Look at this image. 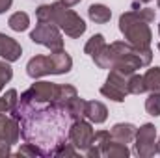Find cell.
I'll return each instance as SVG.
<instances>
[{"label": "cell", "mask_w": 160, "mask_h": 158, "mask_svg": "<svg viewBox=\"0 0 160 158\" xmlns=\"http://www.w3.org/2000/svg\"><path fill=\"white\" fill-rule=\"evenodd\" d=\"M155 21V9L140 7V2H132L130 11L119 15V32L125 36V41L136 48H151L153 32L151 22Z\"/></svg>", "instance_id": "obj_1"}, {"label": "cell", "mask_w": 160, "mask_h": 158, "mask_svg": "<svg viewBox=\"0 0 160 158\" xmlns=\"http://www.w3.org/2000/svg\"><path fill=\"white\" fill-rule=\"evenodd\" d=\"M38 22H50L56 24L65 36L78 39L80 36L86 32V22L77 11L71 7H65L62 2H52V4H41L36 9Z\"/></svg>", "instance_id": "obj_2"}, {"label": "cell", "mask_w": 160, "mask_h": 158, "mask_svg": "<svg viewBox=\"0 0 160 158\" xmlns=\"http://www.w3.org/2000/svg\"><path fill=\"white\" fill-rule=\"evenodd\" d=\"M30 39L38 45L47 47L50 52H58L63 50V36L62 30L56 24L50 22H39L32 32H30Z\"/></svg>", "instance_id": "obj_3"}, {"label": "cell", "mask_w": 160, "mask_h": 158, "mask_svg": "<svg viewBox=\"0 0 160 158\" xmlns=\"http://www.w3.org/2000/svg\"><path fill=\"white\" fill-rule=\"evenodd\" d=\"M134 153L140 158H151L157 153V126L143 123L134 136Z\"/></svg>", "instance_id": "obj_4"}, {"label": "cell", "mask_w": 160, "mask_h": 158, "mask_svg": "<svg viewBox=\"0 0 160 158\" xmlns=\"http://www.w3.org/2000/svg\"><path fill=\"white\" fill-rule=\"evenodd\" d=\"M93 134H95L93 123H89L88 119H78V121L71 123V126L67 130V140L77 147L78 153H84L89 147V143L93 140Z\"/></svg>", "instance_id": "obj_5"}, {"label": "cell", "mask_w": 160, "mask_h": 158, "mask_svg": "<svg viewBox=\"0 0 160 158\" xmlns=\"http://www.w3.org/2000/svg\"><path fill=\"white\" fill-rule=\"evenodd\" d=\"M21 138V125L13 116L0 114V141L15 145Z\"/></svg>", "instance_id": "obj_6"}, {"label": "cell", "mask_w": 160, "mask_h": 158, "mask_svg": "<svg viewBox=\"0 0 160 158\" xmlns=\"http://www.w3.org/2000/svg\"><path fill=\"white\" fill-rule=\"evenodd\" d=\"M21 56H22V47L13 37H9V36L0 32V58L9 62V63H13V62L21 60Z\"/></svg>", "instance_id": "obj_7"}, {"label": "cell", "mask_w": 160, "mask_h": 158, "mask_svg": "<svg viewBox=\"0 0 160 158\" xmlns=\"http://www.w3.org/2000/svg\"><path fill=\"white\" fill-rule=\"evenodd\" d=\"M48 60H50V73L52 75H67L73 69V58L65 50L50 52Z\"/></svg>", "instance_id": "obj_8"}, {"label": "cell", "mask_w": 160, "mask_h": 158, "mask_svg": "<svg viewBox=\"0 0 160 158\" xmlns=\"http://www.w3.org/2000/svg\"><path fill=\"white\" fill-rule=\"evenodd\" d=\"M26 75L30 78H41V77H47V75H52L50 73V60H48V54L43 56L38 54L34 58H30V62L26 63Z\"/></svg>", "instance_id": "obj_9"}, {"label": "cell", "mask_w": 160, "mask_h": 158, "mask_svg": "<svg viewBox=\"0 0 160 158\" xmlns=\"http://www.w3.org/2000/svg\"><path fill=\"white\" fill-rule=\"evenodd\" d=\"M86 119L93 125H102L108 119V108L101 101H88L86 106Z\"/></svg>", "instance_id": "obj_10"}, {"label": "cell", "mask_w": 160, "mask_h": 158, "mask_svg": "<svg viewBox=\"0 0 160 158\" xmlns=\"http://www.w3.org/2000/svg\"><path fill=\"white\" fill-rule=\"evenodd\" d=\"M136 126L132 123H116L110 130V136L114 140H118L121 143H132L134 136H136Z\"/></svg>", "instance_id": "obj_11"}, {"label": "cell", "mask_w": 160, "mask_h": 158, "mask_svg": "<svg viewBox=\"0 0 160 158\" xmlns=\"http://www.w3.org/2000/svg\"><path fill=\"white\" fill-rule=\"evenodd\" d=\"M108 140H110V132H108V130H97V132L93 134V140H91L89 147L84 151V155L88 158L102 156V147H104V143H106Z\"/></svg>", "instance_id": "obj_12"}, {"label": "cell", "mask_w": 160, "mask_h": 158, "mask_svg": "<svg viewBox=\"0 0 160 158\" xmlns=\"http://www.w3.org/2000/svg\"><path fill=\"white\" fill-rule=\"evenodd\" d=\"M91 60L95 62V65L97 67H101V69H112L114 67V62H116V56H114V48H112V45H102L93 56H91Z\"/></svg>", "instance_id": "obj_13"}, {"label": "cell", "mask_w": 160, "mask_h": 158, "mask_svg": "<svg viewBox=\"0 0 160 158\" xmlns=\"http://www.w3.org/2000/svg\"><path fill=\"white\" fill-rule=\"evenodd\" d=\"M102 156L104 158H128L130 156V149L127 147V143H121V141L114 140L110 136V140L102 147Z\"/></svg>", "instance_id": "obj_14"}, {"label": "cell", "mask_w": 160, "mask_h": 158, "mask_svg": "<svg viewBox=\"0 0 160 158\" xmlns=\"http://www.w3.org/2000/svg\"><path fill=\"white\" fill-rule=\"evenodd\" d=\"M88 17L97 24H106L112 19V9L104 4H91L88 7Z\"/></svg>", "instance_id": "obj_15"}, {"label": "cell", "mask_w": 160, "mask_h": 158, "mask_svg": "<svg viewBox=\"0 0 160 158\" xmlns=\"http://www.w3.org/2000/svg\"><path fill=\"white\" fill-rule=\"evenodd\" d=\"M8 26L13 32H24L30 26V15L26 11H15L13 15H9L8 19Z\"/></svg>", "instance_id": "obj_16"}, {"label": "cell", "mask_w": 160, "mask_h": 158, "mask_svg": "<svg viewBox=\"0 0 160 158\" xmlns=\"http://www.w3.org/2000/svg\"><path fill=\"white\" fill-rule=\"evenodd\" d=\"M145 89L149 93H160V67H151L143 75Z\"/></svg>", "instance_id": "obj_17"}, {"label": "cell", "mask_w": 160, "mask_h": 158, "mask_svg": "<svg viewBox=\"0 0 160 158\" xmlns=\"http://www.w3.org/2000/svg\"><path fill=\"white\" fill-rule=\"evenodd\" d=\"M17 101H19L17 89H8L0 97V114H11V110L17 106Z\"/></svg>", "instance_id": "obj_18"}, {"label": "cell", "mask_w": 160, "mask_h": 158, "mask_svg": "<svg viewBox=\"0 0 160 158\" xmlns=\"http://www.w3.org/2000/svg\"><path fill=\"white\" fill-rule=\"evenodd\" d=\"M101 95L106 97V99H110V101H114V102H123L125 97H127V93L123 89H119L118 86H114L110 82H104L101 86Z\"/></svg>", "instance_id": "obj_19"}, {"label": "cell", "mask_w": 160, "mask_h": 158, "mask_svg": "<svg viewBox=\"0 0 160 158\" xmlns=\"http://www.w3.org/2000/svg\"><path fill=\"white\" fill-rule=\"evenodd\" d=\"M86 106H88V101L86 99H73L71 102H69V106H67V112H69V116L73 121H78V119H86Z\"/></svg>", "instance_id": "obj_20"}, {"label": "cell", "mask_w": 160, "mask_h": 158, "mask_svg": "<svg viewBox=\"0 0 160 158\" xmlns=\"http://www.w3.org/2000/svg\"><path fill=\"white\" fill-rule=\"evenodd\" d=\"M145 82H143V75H138V73H132L128 77V93L130 95H142L145 93Z\"/></svg>", "instance_id": "obj_21"}, {"label": "cell", "mask_w": 160, "mask_h": 158, "mask_svg": "<svg viewBox=\"0 0 160 158\" xmlns=\"http://www.w3.org/2000/svg\"><path fill=\"white\" fill-rule=\"evenodd\" d=\"M104 43H106V39H104V36H102V34H95V36H91V37L88 39V43L84 45V52L91 58V56H93V54H95L102 45H104Z\"/></svg>", "instance_id": "obj_22"}, {"label": "cell", "mask_w": 160, "mask_h": 158, "mask_svg": "<svg viewBox=\"0 0 160 158\" xmlns=\"http://www.w3.org/2000/svg\"><path fill=\"white\" fill-rule=\"evenodd\" d=\"M77 155H78V151H77V147L69 140L58 143L54 147V151H52V156H77Z\"/></svg>", "instance_id": "obj_23"}, {"label": "cell", "mask_w": 160, "mask_h": 158, "mask_svg": "<svg viewBox=\"0 0 160 158\" xmlns=\"http://www.w3.org/2000/svg\"><path fill=\"white\" fill-rule=\"evenodd\" d=\"M145 112L153 117L160 116V93H149V97L145 99Z\"/></svg>", "instance_id": "obj_24"}, {"label": "cell", "mask_w": 160, "mask_h": 158, "mask_svg": "<svg viewBox=\"0 0 160 158\" xmlns=\"http://www.w3.org/2000/svg\"><path fill=\"white\" fill-rule=\"evenodd\" d=\"M11 78H13V69H11L9 62L2 60V62H0V91L6 87V84Z\"/></svg>", "instance_id": "obj_25"}, {"label": "cell", "mask_w": 160, "mask_h": 158, "mask_svg": "<svg viewBox=\"0 0 160 158\" xmlns=\"http://www.w3.org/2000/svg\"><path fill=\"white\" fill-rule=\"evenodd\" d=\"M17 155L21 156V155H24V156H45V153L41 151V147L38 145H34V143H22L21 145V149L17 151Z\"/></svg>", "instance_id": "obj_26"}, {"label": "cell", "mask_w": 160, "mask_h": 158, "mask_svg": "<svg viewBox=\"0 0 160 158\" xmlns=\"http://www.w3.org/2000/svg\"><path fill=\"white\" fill-rule=\"evenodd\" d=\"M11 147H13V145H9V143H4V141H0V158L9 156V155H11Z\"/></svg>", "instance_id": "obj_27"}, {"label": "cell", "mask_w": 160, "mask_h": 158, "mask_svg": "<svg viewBox=\"0 0 160 158\" xmlns=\"http://www.w3.org/2000/svg\"><path fill=\"white\" fill-rule=\"evenodd\" d=\"M11 4H13V0H0V15L6 13V11L11 7Z\"/></svg>", "instance_id": "obj_28"}, {"label": "cell", "mask_w": 160, "mask_h": 158, "mask_svg": "<svg viewBox=\"0 0 160 158\" xmlns=\"http://www.w3.org/2000/svg\"><path fill=\"white\" fill-rule=\"evenodd\" d=\"M60 2H62L65 7H75V6H77V4H80L82 0H60Z\"/></svg>", "instance_id": "obj_29"}, {"label": "cell", "mask_w": 160, "mask_h": 158, "mask_svg": "<svg viewBox=\"0 0 160 158\" xmlns=\"http://www.w3.org/2000/svg\"><path fill=\"white\" fill-rule=\"evenodd\" d=\"M157 153H160V138H158V141H157Z\"/></svg>", "instance_id": "obj_30"}, {"label": "cell", "mask_w": 160, "mask_h": 158, "mask_svg": "<svg viewBox=\"0 0 160 158\" xmlns=\"http://www.w3.org/2000/svg\"><path fill=\"white\" fill-rule=\"evenodd\" d=\"M138 2H143V4H147V2H151V0H138Z\"/></svg>", "instance_id": "obj_31"}, {"label": "cell", "mask_w": 160, "mask_h": 158, "mask_svg": "<svg viewBox=\"0 0 160 158\" xmlns=\"http://www.w3.org/2000/svg\"><path fill=\"white\" fill-rule=\"evenodd\" d=\"M157 48H158V52H160V43H158V45H157Z\"/></svg>", "instance_id": "obj_32"}, {"label": "cell", "mask_w": 160, "mask_h": 158, "mask_svg": "<svg viewBox=\"0 0 160 158\" xmlns=\"http://www.w3.org/2000/svg\"><path fill=\"white\" fill-rule=\"evenodd\" d=\"M157 4H158V7H160V0H157Z\"/></svg>", "instance_id": "obj_33"}, {"label": "cell", "mask_w": 160, "mask_h": 158, "mask_svg": "<svg viewBox=\"0 0 160 158\" xmlns=\"http://www.w3.org/2000/svg\"><path fill=\"white\" fill-rule=\"evenodd\" d=\"M158 36H160V24H158Z\"/></svg>", "instance_id": "obj_34"}]
</instances>
